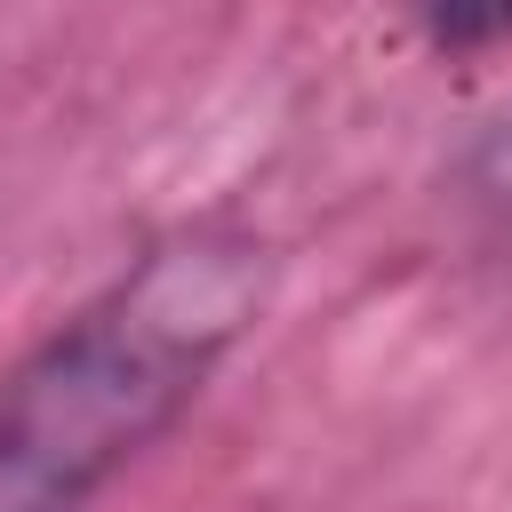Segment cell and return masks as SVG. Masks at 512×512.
Here are the masks:
<instances>
[{
	"mask_svg": "<svg viewBox=\"0 0 512 512\" xmlns=\"http://www.w3.org/2000/svg\"><path fill=\"white\" fill-rule=\"evenodd\" d=\"M456 192H464L480 216L512 224V112L488 120V128L464 144V160H456Z\"/></svg>",
	"mask_w": 512,
	"mask_h": 512,
	"instance_id": "2",
	"label": "cell"
},
{
	"mask_svg": "<svg viewBox=\"0 0 512 512\" xmlns=\"http://www.w3.org/2000/svg\"><path fill=\"white\" fill-rule=\"evenodd\" d=\"M416 16H424V40L448 56H480L512 40V0H416Z\"/></svg>",
	"mask_w": 512,
	"mask_h": 512,
	"instance_id": "3",
	"label": "cell"
},
{
	"mask_svg": "<svg viewBox=\"0 0 512 512\" xmlns=\"http://www.w3.org/2000/svg\"><path fill=\"white\" fill-rule=\"evenodd\" d=\"M280 280L248 224H184L136 248L64 328L0 376V512H88L184 424Z\"/></svg>",
	"mask_w": 512,
	"mask_h": 512,
	"instance_id": "1",
	"label": "cell"
}]
</instances>
